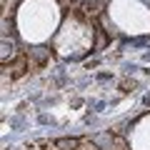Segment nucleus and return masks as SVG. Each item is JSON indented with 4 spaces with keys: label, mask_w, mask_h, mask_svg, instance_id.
<instances>
[{
    "label": "nucleus",
    "mask_w": 150,
    "mask_h": 150,
    "mask_svg": "<svg viewBox=\"0 0 150 150\" xmlns=\"http://www.w3.org/2000/svg\"><path fill=\"white\" fill-rule=\"evenodd\" d=\"M33 68V60H30V55L23 50L18 58H13L10 63H5L3 65V70H5V75H10V78H23V75H28V70Z\"/></svg>",
    "instance_id": "f257e3e1"
},
{
    "label": "nucleus",
    "mask_w": 150,
    "mask_h": 150,
    "mask_svg": "<svg viewBox=\"0 0 150 150\" xmlns=\"http://www.w3.org/2000/svg\"><path fill=\"white\" fill-rule=\"evenodd\" d=\"M28 55H30V60H33V65H38V68H40V65H45L50 60V53L45 48H30V50H25Z\"/></svg>",
    "instance_id": "f03ea898"
},
{
    "label": "nucleus",
    "mask_w": 150,
    "mask_h": 150,
    "mask_svg": "<svg viewBox=\"0 0 150 150\" xmlns=\"http://www.w3.org/2000/svg\"><path fill=\"white\" fill-rule=\"evenodd\" d=\"M143 103H145V105H150V95H145V98H143Z\"/></svg>",
    "instance_id": "7ed1b4c3"
}]
</instances>
